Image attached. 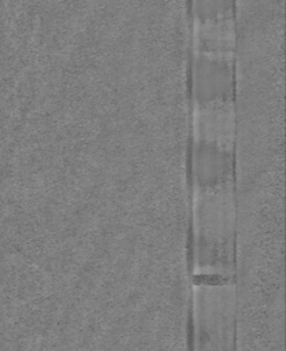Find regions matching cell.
<instances>
[{
    "instance_id": "2",
    "label": "cell",
    "mask_w": 286,
    "mask_h": 351,
    "mask_svg": "<svg viewBox=\"0 0 286 351\" xmlns=\"http://www.w3.org/2000/svg\"><path fill=\"white\" fill-rule=\"evenodd\" d=\"M235 0H190V11L196 22L229 19Z\"/></svg>"
},
{
    "instance_id": "1",
    "label": "cell",
    "mask_w": 286,
    "mask_h": 351,
    "mask_svg": "<svg viewBox=\"0 0 286 351\" xmlns=\"http://www.w3.org/2000/svg\"><path fill=\"white\" fill-rule=\"evenodd\" d=\"M189 90L197 106L230 100L234 92L230 55H212L208 52L193 55Z\"/></svg>"
}]
</instances>
